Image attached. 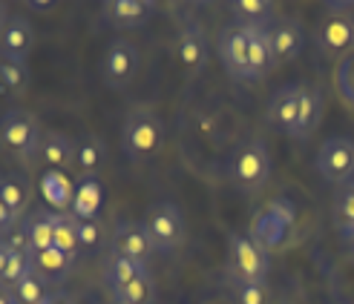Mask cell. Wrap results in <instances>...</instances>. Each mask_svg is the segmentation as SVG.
Segmentation results:
<instances>
[{
  "label": "cell",
  "instance_id": "1",
  "mask_svg": "<svg viewBox=\"0 0 354 304\" xmlns=\"http://www.w3.org/2000/svg\"><path fill=\"white\" fill-rule=\"evenodd\" d=\"M165 147V123L153 106L138 103L121 127V150L130 161H147Z\"/></svg>",
  "mask_w": 354,
  "mask_h": 304
},
{
  "label": "cell",
  "instance_id": "2",
  "mask_svg": "<svg viewBox=\"0 0 354 304\" xmlns=\"http://www.w3.org/2000/svg\"><path fill=\"white\" fill-rule=\"evenodd\" d=\"M294 221H297V210H294L291 199H274L254 216L251 239L271 253V250H279L282 244L288 241L291 230H294Z\"/></svg>",
  "mask_w": 354,
  "mask_h": 304
},
{
  "label": "cell",
  "instance_id": "3",
  "mask_svg": "<svg viewBox=\"0 0 354 304\" xmlns=\"http://www.w3.org/2000/svg\"><path fill=\"white\" fill-rule=\"evenodd\" d=\"M41 138H44V130L38 118L26 110H9L0 118V147L15 158H24V161L35 158L41 150Z\"/></svg>",
  "mask_w": 354,
  "mask_h": 304
},
{
  "label": "cell",
  "instance_id": "4",
  "mask_svg": "<svg viewBox=\"0 0 354 304\" xmlns=\"http://www.w3.org/2000/svg\"><path fill=\"white\" fill-rule=\"evenodd\" d=\"M227 267H231L234 281H265L271 267V256L251 236L234 232L227 239Z\"/></svg>",
  "mask_w": 354,
  "mask_h": 304
},
{
  "label": "cell",
  "instance_id": "5",
  "mask_svg": "<svg viewBox=\"0 0 354 304\" xmlns=\"http://www.w3.org/2000/svg\"><path fill=\"white\" fill-rule=\"evenodd\" d=\"M234 184L239 192H259L271 178V152L265 141L251 138L248 144L234 155Z\"/></svg>",
  "mask_w": 354,
  "mask_h": 304
},
{
  "label": "cell",
  "instance_id": "6",
  "mask_svg": "<svg viewBox=\"0 0 354 304\" xmlns=\"http://www.w3.org/2000/svg\"><path fill=\"white\" fill-rule=\"evenodd\" d=\"M145 227L158 253H173L185 241V216L173 201H156L145 212Z\"/></svg>",
  "mask_w": 354,
  "mask_h": 304
},
{
  "label": "cell",
  "instance_id": "7",
  "mask_svg": "<svg viewBox=\"0 0 354 304\" xmlns=\"http://www.w3.org/2000/svg\"><path fill=\"white\" fill-rule=\"evenodd\" d=\"M248 41H251V32H248L245 23H227L219 32L216 49H219V58L227 75L242 83H254L251 61H248Z\"/></svg>",
  "mask_w": 354,
  "mask_h": 304
},
{
  "label": "cell",
  "instance_id": "8",
  "mask_svg": "<svg viewBox=\"0 0 354 304\" xmlns=\"http://www.w3.org/2000/svg\"><path fill=\"white\" fill-rule=\"evenodd\" d=\"M317 172L331 184H351L354 178V141L346 135H331L317 152Z\"/></svg>",
  "mask_w": 354,
  "mask_h": 304
},
{
  "label": "cell",
  "instance_id": "9",
  "mask_svg": "<svg viewBox=\"0 0 354 304\" xmlns=\"http://www.w3.org/2000/svg\"><path fill=\"white\" fill-rule=\"evenodd\" d=\"M138 72V49L127 38H115L101 55V78L113 89H124Z\"/></svg>",
  "mask_w": 354,
  "mask_h": 304
},
{
  "label": "cell",
  "instance_id": "10",
  "mask_svg": "<svg viewBox=\"0 0 354 304\" xmlns=\"http://www.w3.org/2000/svg\"><path fill=\"white\" fill-rule=\"evenodd\" d=\"M110 250L145 264H150V259L158 253L145 221H118L115 230L110 232Z\"/></svg>",
  "mask_w": 354,
  "mask_h": 304
},
{
  "label": "cell",
  "instance_id": "11",
  "mask_svg": "<svg viewBox=\"0 0 354 304\" xmlns=\"http://www.w3.org/2000/svg\"><path fill=\"white\" fill-rule=\"evenodd\" d=\"M265 29H268V43H271L274 63H288L303 52V26H299L297 17L277 14Z\"/></svg>",
  "mask_w": 354,
  "mask_h": 304
},
{
  "label": "cell",
  "instance_id": "12",
  "mask_svg": "<svg viewBox=\"0 0 354 304\" xmlns=\"http://www.w3.org/2000/svg\"><path fill=\"white\" fill-rule=\"evenodd\" d=\"M153 0H107L101 6V21L113 29H138L156 14Z\"/></svg>",
  "mask_w": 354,
  "mask_h": 304
},
{
  "label": "cell",
  "instance_id": "13",
  "mask_svg": "<svg viewBox=\"0 0 354 304\" xmlns=\"http://www.w3.org/2000/svg\"><path fill=\"white\" fill-rule=\"evenodd\" d=\"M35 49V32L29 26L26 17L12 14L3 32H0V58L15 61V63H26Z\"/></svg>",
  "mask_w": 354,
  "mask_h": 304
},
{
  "label": "cell",
  "instance_id": "14",
  "mask_svg": "<svg viewBox=\"0 0 354 304\" xmlns=\"http://www.w3.org/2000/svg\"><path fill=\"white\" fill-rule=\"evenodd\" d=\"M176 61L187 72H199L207 61V34L199 23H185L176 34Z\"/></svg>",
  "mask_w": 354,
  "mask_h": 304
},
{
  "label": "cell",
  "instance_id": "15",
  "mask_svg": "<svg viewBox=\"0 0 354 304\" xmlns=\"http://www.w3.org/2000/svg\"><path fill=\"white\" fill-rule=\"evenodd\" d=\"M320 52L323 55H348L354 49V17L351 14H331L328 21L323 23L320 34Z\"/></svg>",
  "mask_w": 354,
  "mask_h": 304
},
{
  "label": "cell",
  "instance_id": "16",
  "mask_svg": "<svg viewBox=\"0 0 354 304\" xmlns=\"http://www.w3.org/2000/svg\"><path fill=\"white\" fill-rule=\"evenodd\" d=\"M320 115H323V95H320V89L303 83V92H299V106H297V118L291 123L288 135L294 141H308L311 132L317 130V123H320Z\"/></svg>",
  "mask_w": 354,
  "mask_h": 304
},
{
  "label": "cell",
  "instance_id": "17",
  "mask_svg": "<svg viewBox=\"0 0 354 304\" xmlns=\"http://www.w3.org/2000/svg\"><path fill=\"white\" fill-rule=\"evenodd\" d=\"M299 92H303V83H286L268 98V110H265V115H268L271 127H277L282 132L291 130V123L297 118V106H299Z\"/></svg>",
  "mask_w": 354,
  "mask_h": 304
},
{
  "label": "cell",
  "instance_id": "18",
  "mask_svg": "<svg viewBox=\"0 0 354 304\" xmlns=\"http://www.w3.org/2000/svg\"><path fill=\"white\" fill-rule=\"evenodd\" d=\"M101 273H104V284H107L110 293H118L121 287H127V284L136 281L138 276H150L145 261H136L130 256L113 253V250H110V256L104 259V270Z\"/></svg>",
  "mask_w": 354,
  "mask_h": 304
},
{
  "label": "cell",
  "instance_id": "19",
  "mask_svg": "<svg viewBox=\"0 0 354 304\" xmlns=\"http://www.w3.org/2000/svg\"><path fill=\"white\" fill-rule=\"evenodd\" d=\"M0 201H3L12 221L17 224V219L29 210V201H32V184L26 181V175L9 172V175L0 178Z\"/></svg>",
  "mask_w": 354,
  "mask_h": 304
},
{
  "label": "cell",
  "instance_id": "20",
  "mask_svg": "<svg viewBox=\"0 0 354 304\" xmlns=\"http://www.w3.org/2000/svg\"><path fill=\"white\" fill-rule=\"evenodd\" d=\"M104 201V190H101V181L98 175H84L81 181L75 184L73 190V204H69V212L75 219H95L98 216V207Z\"/></svg>",
  "mask_w": 354,
  "mask_h": 304
},
{
  "label": "cell",
  "instance_id": "21",
  "mask_svg": "<svg viewBox=\"0 0 354 304\" xmlns=\"http://www.w3.org/2000/svg\"><path fill=\"white\" fill-rule=\"evenodd\" d=\"M29 261H32V273L41 276L44 281H64L69 276V267H73V259L64 256L58 247H46V250H38V253H29Z\"/></svg>",
  "mask_w": 354,
  "mask_h": 304
},
{
  "label": "cell",
  "instance_id": "22",
  "mask_svg": "<svg viewBox=\"0 0 354 304\" xmlns=\"http://www.w3.org/2000/svg\"><path fill=\"white\" fill-rule=\"evenodd\" d=\"M251 32V41H248V61H251V75L254 83L268 78V72L277 66L274 55H271V43H268V29L265 26H248Z\"/></svg>",
  "mask_w": 354,
  "mask_h": 304
},
{
  "label": "cell",
  "instance_id": "23",
  "mask_svg": "<svg viewBox=\"0 0 354 304\" xmlns=\"http://www.w3.org/2000/svg\"><path fill=\"white\" fill-rule=\"evenodd\" d=\"M73 150H75V138H69L66 132H58V130H46L41 138L38 155L46 161L49 170H64L73 161Z\"/></svg>",
  "mask_w": 354,
  "mask_h": 304
},
{
  "label": "cell",
  "instance_id": "24",
  "mask_svg": "<svg viewBox=\"0 0 354 304\" xmlns=\"http://www.w3.org/2000/svg\"><path fill=\"white\" fill-rule=\"evenodd\" d=\"M107 161V147L98 135H81L75 138V150H73V164L84 175H98V170Z\"/></svg>",
  "mask_w": 354,
  "mask_h": 304
},
{
  "label": "cell",
  "instance_id": "25",
  "mask_svg": "<svg viewBox=\"0 0 354 304\" xmlns=\"http://www.w3.org/2000/svg\"><path fill=\"white\" fill-rule=\"evenodd\" d=\"M24 230L29 239V253L55 247V212L52 210H38V212H32V216H26Z\"/></svg>",
  "mask_w": 354,
  "mask_h": 304
},
{
  "label": "cell",
  "instance_id": "26",
  "mask_svg": "<svg viewBox=\"0 0 354 304\" xmlns=\"http://www.w3.org/2000/svg\"><path fill=\"white\" fill-rule=\"evenodd\" d=\"M231 14H236V21L245 26H268L277 17V9L268 0H236L231 3Z\"/></svg>",
  "mask_w": 354,
  "mask_h": 304
},
{
  "label": "cell",
  "instance_id": "27",
  "mask_svg": "<svg viewBox=\"0 0 354 304\" xmlns=\"http://www.w3.org/2000/svg\"><path fill=\"white\" fill-rule=\"evenodd\" d=\"M41 190H44V195H46V201H49L52 207H58V212H64V207L73 204V190H75V187L66 181L61 170H46V172L41 175Z\"/></svg>",
  "mask_w": 354,
  "mask_h": 304
},
{
  "label": "cell",
  "instance_id": "28",
  "mask_svg": "<svg viewBox=\"0 0 354 304\" xmlns=\"http://www.w3.org/2000/svg\"><path fill=\"white\" fill-rule=\"evenodd\" d=\"M55 247L73 261L78 259L81 244H78V221L73 212H55Z\"/></svg>",
  "mask_w": 354,
  "mask_h": 304
},
{
  "label": "cell",
  "instance_id": "29",
  "mask_svg": "<svg viewBox=\"0 0 354 304\" xmlns=\"http://www.w3.org/2000/svg\"><path fill=\"white\" fill-rule=\"evenodd\" d=\"M29 86V69L26 63H15L0 58V92L3 95H24Z\"/></svg>",
  "mask_w": 354,
  "mask_h": 304
},
{
  "label": "cell",
  "instance_id": "30",
  "mask_svg": "<svg viewBox=\"0 0 354 304\" xmlns=\"http://www.w3.org/2000/svg\"><path fill=\"white\" fill-rule=\"evenodd\" d=\"M153 298H156L153 276H138L127 287L113 293V301H121V304H153Z\"/></svg>",
  "mask_w": 354,
  "mask_h": 304
},
{
  "label": "cell",
  "instance_id": "31",
  "mask_svg": "<svg viewBox=\"0 0 354 304\" xmlns=\"http://www.w3.org/2000/svg\"><path fill=\"white\" fill-rule=\"evenodd\" d=\"M12 293H15L17 304H46V298H49L46 281H44L41 276H35V273L24 276V278L12 287Z\"/></svg>",
  "mask_w": 354,
  "mask_h": 304
},
{
  "label": "cell",
  "instance_id": "32",
  "mask_svg": "<svg viewBox=\"0 0 354 304\" xmlns=\"http://www.w3.org/2000/svg\"><path fill=\"white\" fill-rule=\"evenodd\" d=\"M334 86H337V92L346 103L354 101V49L337 61V69H334Z\"/></svg>",
  "mask_w": 354,
  "mask_h": 304
},
{
  "label": "cell",
  "instance_id": "33",
  "mask_svg": "<svg viewBox=\"0 0 354 304\" xmlns=\"http://www.w3.org/2000/svg\"><path fill=\"white\" fill-rule=\"evenodd\" d=\"M334 212H337L343 232H354V184L340 187L337 201H334Z\"/></svg>",
  "mask_w": 354,
  "mask_h": 304
},
{
  "label": "cell",
  "instance_id": "34",
  "mask_svg": "<svg viewBox=\"0 0 354 304\" xmlns=\"http://www.w3.org/2000/svg\"><path fill=\"white\" fill-rule=\"evenodd\" d=\"M236 304H268V284L265 281H234Z\"/></svg>",
  "mask_w": 354,
  "mask_h": 304
},
{
  "label": "cell",
  "instance_id": "35",
  "mask_svg": "<svg viewBox=\"0 0 354 304\" xmlns=\"http://www.w3.org/2000/svg\"><path fill=\"white\" fill-rule=\"evenodd\" d=\"M32 273V261H29V253H12L9 259V267H6V273L3 278H0V284H6V287H15L17 281H21L24 276Z\"/></svg>",
  "mask_w": 354,
  "mask_h": 304
},
{
  "label": "cell",
  "instance_id": "36",
  "mask_svg": "<svg viewBox=\"0 0 354 304\" xmlns=\"http://www.w3.org/2000/svg\"><path fill=\"white\" fill-rule=\"evenodd\" d=\"M78 221V244H81V250H98V244H101V224H98V219H75Z\"/></svg>",
  "mask_w": 354,
  "mask_h": 304
},
{
  "label": "cell",
  "instance_id": "37",
  "mask_svg": "<svg viewBox=\"0 0 354 304\" xmlns=\"http://www.w3.org/2000/svg\"><path fill=\"white\" fill-rule=\"evenodd\" d=\"M0 241H3L9 250H15V253H29V239H26L24 224L21 227L12 224L6 230H0Z\"/></svg>",
  "mask_w": 354,
  "mask_h": 304
},
{
  "label": "cell",
  "instance_id": "38",
  "mask_svg": "<svg viewBox=\"0 0 354 304\" xmlns=\"http://www.w3.org/2000/svg\"><path fill=\"white\" fill-rule=\"evenodd\" d=\"M12 253H15V250H9L3 241H0V278H3V273H6V267H9Z\"/></svg>",
  "mask_w": 354,
  "mask_h": 304
},
{
  "label": "cell",
  "instance_id": "39",
  "mask_svg": "<svg viewBox=\"0 0 354 304\" xmlns=\"http://www.w3.org/2000/svg\"><path fill=\"white\" fill-rule=\"evenodd\" d=\"M46 304H75V298L66 296V293H52V296L46 298Z\"/></svg>",
  "mask_w": 354,
  "mask_h": 304
},
{
  "label": "cell",
  "instance_id": "40",
  "mask_svg": "<svg viewBox=\"0 0 354 304\" xmlns=\"http://www.w3.org/2000/svg\"><path fill=\"white\" fill-rule=\"evenodd\" d=\"M0 304H17L12 287H6V284H0Z\"/></svg>",
  "mask_w": 354,
  "mask_h": 304
},
{
  "label": "cell",
  "instance_id": "41",
  "mask_svg": "<svg viewBox=\"0 0 354 304\" xmlns=\"http://www.w3.org/2000/svg\"><path fill=\"white\" fill-rule=\"evenodd\" d=\"M15 221H12V216H9V210L3 207V201H0V230H6V227H12Z\"/></svg>",
  "mask_w": 354,
  "mask_h": 304
},
{
  "label": "cell",
  "instance_id": "42",
  "mask_svg": "<svg viewBox=\"0 0 354 304\" xmlns=\"http://www.w3.org/2000/svg\"><path fill=\"white\" fill-rule=\"evenodd\" d=\"M6 21H9V14H6V6H3V3H0V32H3Z\"/></svg>",
  "mask_w": 354,
  "mask_h": 304
},
{
  "label": "cell",
  "instance_id": "43",
  "mask_svg": "<svg viewBox=\"0 0 354 304\" xmlns=\"http://www.w3.org/2000/svg\"><path fill=\"white\" fill-rule=\"evenodd\" d=\"M346 241H348V247L354 250V232H346Z\"/></svg>",
  "mask_w": 354,
  "mask_h": 304
},
{
  "label": "cell",
  "instance_id": "44",
  "mask_svg": "<svg viewBox=\"0 0 354 304\" xmlns=\"http://www.w3.org/2000/svg\"><path fill=\"white\" fill-rule=\"evenodd\" d=\"M113 304H121V301H113Z\"/></svg>",
  "mask_w": 354,
  "mask_h": 304
}]
</instances>
